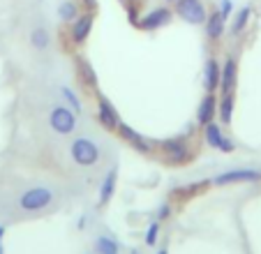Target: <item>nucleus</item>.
Masks as SVG:
<instances>
[{
	"mask_svg": "<svg viewBox=\"0 0 261 254\" xmlns=\"http://www.w3.org/2000/svg\"><path fill=\"white\" fill-rule=\"evenodd\" d=\"M173 14H178L182 21H188L190 26H203L206 23V5H203L201 0H178L173 3Z\"/></svg>",
	"mask_w": 261,
	"mask_h": 254,
	"instance_id": "obj_1",
	"label": "nucleus"
},
{
	"mask_svg": "<svg viewBox=\"0 0 261 254\" xmlns=\"http://www.w3.org/2000/svg\"><path fill=\"white\" fill-rule=\"evenodd\" d=\"M69 153H72V160L81 166H93V164L99 162V146L95 141H90V139H86V137L74 139Z\"/></svg>",
	"mask_w": 261,
	"mask_h": 254,
	"instance_id": "obj_2",
	"label": "nucleus"
},
{
	"mask_svg": "<svg viewBox=\"0 0 261 254\" xmlns=\"http://www.w3.org/2000/svg\"><path fill=\"white\" fill-rule=\"evenodd\" d=\"M51 201H54V190H49V187H33L19 196L21 210H28V213L44 210L46 206H51Z\"/></svg>",
	"mask_w": 261,
	"mask_h": 254,
	"instance_id": "obj_3",
	"label": "nucleus"
},
{
	"mask_svg": "<svg viewBox=\"0 0 261 254\" xmlns=\"http://www.w3.org/2000/svg\"><path fill=\"white\" fill-rule=\"evenodd\" d=\"M49 125H51V130L58 134H72L74 127H76V116H74L72 109L58 104V107H54L49 113Z\"/></svg>",
	"mask_w": 261,
	"mask_h": 254,
	"instance_id": "obj_4",
	"label": "nucleus"
},
{
	"mask_svg": "<svg viewBox=\"0 0 261 254\" xmlns=\"http://www.w3.org/2000/svg\"><path fill=\"white\" fill-rule=\"evenodd\" d=\"M171 19H173V10H169V7H155V10L146 12V14L139 19L137 28L150 33V30L164 28L167 23H171Z\"/></svg>",
	"mask_w": 261,
	"mask_h": 254,
	"instance_id": "obj_5",
	"label": "nucleus"
},
{
	"mask_svg": "<svg viewBox=\"0 0 261 254\" xmlns=\"http://www.w3.org/2000/svg\"><path fill=\"white\" fill-rule=\"evenodd\" d=\"M93 21H95V14L88 10L69 23V37H72L74 44H84L86 39H88L90 30H93Z\"/></svg>",
	"mask_w": 261,
	"mask_h": 254,
	"instance_id": "obj_6",
	"label": "nucleus"
},
{
	"mask_svg": "<svg viewBox=\"0 0 261 254\" xmlns=\"http://www.w3.org/2000/svg\"><path fill=\"white\" fill-rule=\"evenodd\" d=\"M236 81H238V63H236L233 56H227V58H224V65H222V69H220V90H222V95L233 93Z\"/></svg>",
	"mask_w": 261,
	"mask_h": 254,
	"instance_id": "obj_7",
	"label": "nucleus"
},
{
	"mask_svg": "<svg viewBox=\"0 0 261 254\" xmlns=\"http://www.w3.org/2000/svg\"><path fill=\"white\" fill-rule=\"evenodd\" d=\"M261 171L256 169H233V171H224L220 176L213 178L215 185H231V183H250V181H259Z\"/></svg>",
	"mask_w": 261,
	"mask_h": 254,
	"instance_id": "obj_8",
	"label": "nucleus"
},
{
	"mask_svg": "<svg viewBox=\"0 0 261 254\" xmlns=\"http://www.w3.org/2000/svg\"><path fill=\"white\" fill-rule=\"evenodd\" d=\"M206 127V143L211 148H215V150H222V153H233V141L229 137H224L222 134V130L215 125V122H208V125H203Z\"/></svg>",
	"mask_w": 261,
	"mask_h": 254,
	"instance_id": "obj_9",
	"label": "nucleus"
},
{
	"mask_svg": "<svg viewBox=\"0 0 261 254\" xmlns=\"http://www.w3.org/2000/svg\"><path fill=\"white\" fill-rule=\"evenodd\" d=\"M97 120L102 122L107 130H116V127L120 125L118 111H116L114 104L109 102L107 97H99V102H97Z\"/></svg>",
	"mask_w": 261,
	"mask_h": 254,
	"instance_id": "obj_10",
	"label": "nucleus"
},
{
	"mask_svg": "<svg viewBox=\"0 0 261 254\" xmlns=\"http://www.w3.org/2000/svg\"><path fill=\"white\" fill-rule=\"evenodd\" d=\"M206 37L211 39V42H217V39L224 35V26H227V19L220 14V12H211V14L206 16Z\"/></svg>",
	"mask_w": 261,
	"mask_h": 254,
	"instance_id": "obj_11",
	"label": "nucleus"
},
{
	"mask_svg": "<svg viewBox=\"0 0 261 254\" xmlns=\"http://www.w3.org/2000/svg\"><path fill=\"white\" fill-rule=\"evenodd\" d=\"M118 130H120V134H123V139L134 148V150L143 153V155H148V153H150V143H148L146 139L137 132V130H132L129 125H123V122L118 125Z\"/></svg>",
	"mask_w": 261,
	"mask_h": 254,
	"instance_id": "obj_12",
	"label": "nucleus"
},
{
	"mask_svg": "<svg viewBox=\"0 0 261 254\" xmlns=\"http://www.w3.org/2000/svg\"><path fill=\"white\" fill-rule=\"evenodd\" d=\"M164 153H167V157L171 162H176V164H182L185 160H190V153H188V146L180 141V139H169V141L162 143Z\"/></svg>",
	"mask_w": 261,
	"mask_h": 254,
	"instance_id": "obj_13",
	"label": "nucleus"
},
{
	"mask_svg": "<svg viewBox=\"0 0 261 254\" xmlns=\"http://www.w3.org/2000/svg\"><path fill=\"white\" fill-rule=\"evenodd\" d=\"M220 69H222V65L215 58H208L206 69H203V86H206L208 93H215L220 88Z\"/></svg>",
	"mask_w": 261,
	"mask_h": 254,
	"instance_id": "obj_14",
	"label": "nucleus"
},
{
	"mask_svg": "<svg viewBox=\"0 0 261 254\" xmlns=\"http://www.w3.org/2000/svg\"><path fill=\"white\" fill-rule=\"evenodd\" d=\"M215 111H217V99L213 93H208L206 97H203V102L199 104L197 120L201 122V125H208V122H213V118H215Z\"/></svg>",
	"mask_w": 261,
	"mask_h": 254,
	"instance_id": "obj_15",
	"label": "nucleus"
},
{
	"mask_svg": "<svg viewBox=\"0 0 261 254\" xmlns=\"http://www.w3.org/2000/svg\"><path fill=\"white\" fill-rule=\"evenodd\" d=\"M114 190H116V169H111V171H107L102 187H99V204H109V199L114 196Z\"/></svg>",
	"mask_w": 261,
	"mask_h": 254,
	"instance_id": "obj_16",
	"label": "nucleus"
},
{
	"mask_svg": "<svg viewBox=\"0 0 261 254\" xmlns=\"http://www.w3.org/2000/svg\"><path fill=\"white\" fill-rule=\"evenodd\" d=\"M217 111H220V118L224 125H229L233 118V93H224L222 99L217 102Z\"/></svg>",
	"mask_w": 261,
	"mask_h": 254,
	"instance_id": "obj_17",
	"label": "nucleus"
},
{
	"mask_svg": "<svg viewBox=\"0 0 261 254\" xmlns=\"http://www.w3.org/2000/svg\"><path fill=\"white\" fill-rule=\"evenodd\" d=\"M250 16H252V7L245 5L243 10H238V14L233 16V23H231V35L233 37H238V35L243 33V30L247 28V23H250Z\"/></svg>",
	"mask_w": 261,
	"mask_h": 254,
	"instance_id": "obj_18",
	"label": "nucleus"
},
{
	"mask_svg": "<svg viewBox=\"0 0 261 254\" xmlns=\"http://www.w3.org/2000/svg\"><path fill=\"white\" fill-rule=\"evenodd\" d=\"M79 14H81L79 5H76L74 0H63V3L58 5V16H60V21H65V23H72Z\"/></svg>",
	"mask_w": 261,
	"mask_h": 254,
	"instance_id": "obj_19",
	"label": "nucleus"
},
{
	"mask_svg": "<svg viewBox=\"0 0 261 254\" xmlns=\"http://www.w3.org/2000/svg\"><path fill=\"white\" fill-rule=\"evenodd\" d=\"M30 44H33V49L44 51L46 46L51 44L49 30H46V28H33V33H30Z\"/></svg>",
	"mask_w": 261,
	"mask_h": 254,
	"instance_id": "obj_20",
	"label": "nucleus"
},
{
	"mask_svg": "<svg viewBox=\"0 0 261 254\" xmlns=\"http://www.w3.org/2000/svg\"><path fill=\"white\" fill-rule=\"evenodd\" d=\"M79 74H81V79H84L86 86L97 88V74H95V69L90 67L88 60H79Z\"/></svg>",
	"mask_w": 261,
	"mask_h": 254,
	"instance_id": "obj_21",
	"label": "nucleus"
},
{
	"mask_svg": "<svg viewBox=\"0 0 261 254\" xmlns=\"http://www.w3.org/2000/svg\"><path fill=\"white\" fill-rule=\"evenodd\" d=\"M95 249H97L99 254H118V243L107 238V236H99V238L95 240Z\"/></svg>",
	"mask_w": 261,
	"mask_h": 254,
	"instance_id": "obj_22",
	"label": "nucleus"
},
{
	"mask_svg": "<svg viewBox=\"0 0 261 254\" xmlns=\"http://www.w3.org/2000/svg\"><path fill=\"white\" fill-rule=\"evenodd\" d=\"M60 93H63L65 102H67V104H69V109H72V111L81 113V99H79V95L74 93V90H72V88H67V86H60Z\"/></svg>",
	"mask_w": 261,
	"mask_h": 254,
	"instance_id": "obj_23",
	"label": "nucleus"
},
{
	"mask_svg": "<svg viewBox=\"0 0 261 254\" xmlns=\"http://www.w3.org/2000/svg\"><path fill=\"white\" fill-rule=\"evenodd\" d=\"M158 236H160V222H153V224L148 226V231H146V245H150L153 247L155 243H158Z\"/></svg>",
	"mask_w": 261,
	"mask_h": 254,
	"instance_id": "obj_24",
	"label": "nucleus"
},
{
	"mask_svg": "<svg viewBox=\"0 0 261 254\" xmlns=\"http://www.w3.org/2000/svg\"><path fill=\"white\" fill-rule=\"evenodd\" d=\"M217 12H220L224 19H229L233 12V0H220V7H217Z\"/></svg>",
	"mask_w": 261,
	"mask_h": 254,
	"instance_id": "obj_25",
	"label": "nucleus"
},
{
	"mask_svg": "<svg viewBox=\"0 0 261 254\" xmlns=\"http://www.w3.org/2000/svg\"><path fill=\"white\" fill-rule=\"evenodd\" d=\"M169 215H171V208H169V206H162V208H160V213H158V217H160V220H167Z\"/></svg>",
	"mask_w": 261,
	"mask_h": 254,
	"instance_id": "obj_26",
	"label": "nucleus"
},
{
	"mask_svg": "<svg viewBox=\"0 0 261 254\" xmlns=\"http://www.w3.org/2000/svg\"><path fill=\"white\" fill-rule=\"evenodd\" d=\"M81 3H84L88 10H95V0H81Z\"/></svg>",
	"mask_w": 261,
	"mask_h": 254,
	"instance_id": "obj_27",
	"label": "nucleus"
},
{
	"mask_svg": "<svg viewBox=\"0 0 261 254\" xmlns=\"http://www.w3.org/2000/svg\"><path fill=\"white\" fill-rule=\"evenodd\" d=\"M3 234H5V229H3V226H0V240H3Z\"/></svg>",
	"mask_w": 261,
	"mask_h": 254,
	"instance_id": "obj_28",
	"label": "nucleus"
},
{
	"mask_svg": "<svg viewBox=\"0 0 261 254\" xmlns=\"http://www.w3.org/2000/svg\"><path fill=\"white\" fill-rule=\"evenodd\" d=\"M158 254H169V252H167V249H160V252H158Z\"/></svg>",
	"mask_w": 261,
	"mask_h": 254,
	"instance_id": "obj_29",
	"label": "nucleus"
},
{
	"mask_svg": "<svg viewBox=\"0 0 261 254\" xmlns=\"http://www.w3.org/2000/svg\"><path fill=\"white\" fill-rule=\"evenodd\" d=\"M129 3H132V5H137V3H139V0H129Z\"/></svg>",
	"mask_w": 261,
	"mask_h": 254,
	"instance_id": "obj_30",
	"label": "nucleus"
},
{
	"mask_svg": "<svg viewBox=\"0 0 261 254\" xmlns=\"http://www.w3.org/2000/svg\"><path fill=\"white\" fill-rule=\"evenodd\" d=\"M0 254H3V243H0Z\"/></svg>",
	"mask_w": 261,
	"mask_h": 254,
	"instance_id": "obj_31",
	"label": "nucleus"
},
{
	"mask_svg": "<svg viewBox=\"0 0 261 254\" xmlns=\"http://www.w3.org/2000/svg\"><path fill=\"white\" fill-rule=\"evenodd\" d=\"M167 3H178V0H167Z\"/></svg>",
	"mask_w": 261,
	"mask_h": 254,
	"instance_id": "obj_32",
	"label": "nucleus"
}]
</instances>
